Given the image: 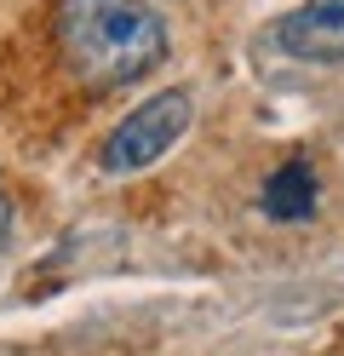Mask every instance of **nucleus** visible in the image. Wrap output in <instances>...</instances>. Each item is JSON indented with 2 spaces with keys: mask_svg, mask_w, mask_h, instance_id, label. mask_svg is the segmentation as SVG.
Wrapping results in <instances>:
<instances>
[{
  "mask_svg": "<svg viewBox=\"0 0 344 356\" xmlns=\"http://www.w3.org/2000/svg\"><path fill=\"white\" fill-rule=\"evenodd\" d=\"M6 230H12V202L0 195V241H6Z\"/></svg>",
  "mask_w": 344,
  "mask_h": 356,
  "instance_id": "5",
  "label": "nucleus"
},
{
  "mask_svg": "<svg viewBox=\"0 0 344 356\" xmlns=\"http://www.w3.org/2000/svg\"><path fill=\"white\" fill-rule=\"evenodd\" d=\"M58 52L86 86H132L167 58V24L144 0H58Z\"/></svg>",
  "mask_w": 344,
  "mask_h": 356,
  "instance_id": "1",
  "label": "nucleus"
},
{
  "mask_svg": "<svg viewBox=\"0 0 344 356\" xmlns=\"http://www.w3.org/2000/svg\"><path fill=\"white\" fill-rule=\"evenodd\" d=\"M190 121H195V98L183 92V86H172V92H155L149 104H138L132 115L104 138L98 167L115 172V178L144 172V167H155L161 155H167V149L183 138V132H190Z\"/></svg>",
  "mask_w": 344,
  "mask_h": 356,
  "instance_id": "2",
  "label": "nucleus"
},
{
  "mask_svg": "<svg viewBox=\"0 0 344 356\" xmlns=\"http://www.w3.org/2000/svg\"><path fill=\"white\" fill-rule=\"evenodd\" d=\"M270 40L298 63H344V0H310L287 12Z\"/></svg>",
  "mask_w": 344,
  "mask_h": 356,
  "instance_id": "3",
  "label": "nucleus"
},
{
  "mask_svg": "<svg viewBox=\"0 0 344 356\" xmlns=\"http://www.w3.org/2000/svg\"><path fill=\"white\" fill-rule=\"evenodd\" d=\"M316 167L310 161H281L270 178H264V213L270 218H281V225H298V218H310L316 213Z\"/></svg>",
  "mask_w": 344,
  "mask_h": 356,
  "instance_id": "4",
  "label": "nucleus"
}]
</instances>
